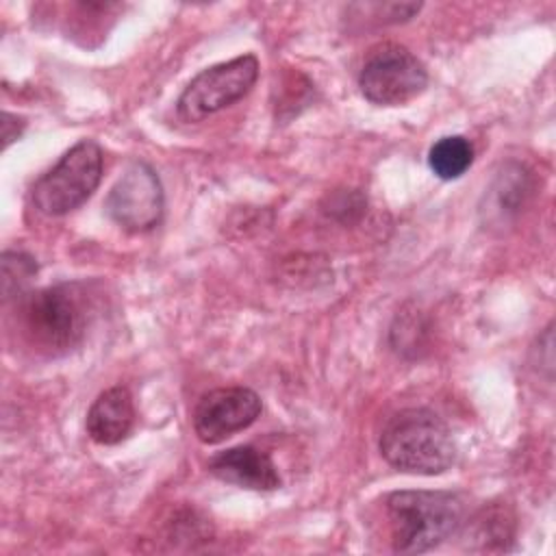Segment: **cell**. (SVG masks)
<instances>
[{
	"label": "cell",
	"mask_w": 556,
	"mask_h": 556,
	"mask_svg": "<svg viewBox=\"0 0 556 556\" xmlns=\"http://www.w3.org/2000/svg\"><path fill=\"white\" fill-rule=\"evenodd\" d=\"M378 445L382 458L404 473L437 476L456 463L452 430L430 408H404L391 415Z\"/></svg>",
	"instance_id": "cell-1"
},
{
	"label": "cell",
	"mask_w": 556,
	"mask_h": 556,
	"mask_svg": "<svg viewBox=\"0 0 556 556\" xmlns=\"http://www.w3.org/2000/svg\"><path fill=\"white\" fill-rule=\"evenodd\" d=\"M391 543L397 554L439 547L465 523V504L450 491H395L387 497Z\"/></svg>",
	"instance_id": "cell-2"
},
{
	"label": "cell",
	"mask_w": 556,
	"mask_h": 556,
	"mask_svg": "<svg viewBox=\"0 0 556 556\" xmlns=\"http://www.w3.org/2000/svg\"><path fill=\"white\" fill-rule=\"evenodd\" d=\"M20 319L28 341L56 356L74 350L87 330V306L76 285H54L26 293Z\"/></svg>",
	"instance_id": "cell-3"
},
{
	"label": "cell",
	"mask_w": 556,
	"mask_h": 556,
	"mask_svg": "<svg viewBox=\"0 0 556 556\" xmlns=\"http://www.w3.org/2000/svg\"><path fill=\"white\" fill-rule=\"evenodd\" d=\"M102 148L83 139L33 185V204L50 217H61L85 204L102 178Z\"/></svg>",
	"instance_id": "cell-4"
},
{
	"label": "cell",
	"mask_w": 556,
	"mask_h": 556,
	"mask_svg": "<svg viewBox=\"0 0 556 556\" xmlns=\"http://www.w3.org/2000/svg\"><path fill=\"white\" fill-rule=\"evenodd\" d=\"M361 93L378 106L406 104L428 87L424 63L400 43H382L369 52L358 74Z\"/></svg>",
	"instance_id": "cell-5"
},
{
	"label": "cell",
	"mask_w": 556,
	"mask_h": 556,
	"mask_svg": "<svg viewBox=\"0 0 556 556\" xmlns=\"http://www.w3.org/2000/svg\"><path fill=\"white\" fill-rule=\"evenodd\" d=\"M256 78L258 59L254 54H241L211 65L185 87L176 102V111L185 122H202L248 96Z\"/></svg>",
	"instance_id": "cell-6"
},
{
	"label": "cell",
	"mask_w": 556,
	"mask_h": 556,
	"mask_svg": "<svg viewBox=\"0 0 556 556\" xmlns=\"http://www.w3.org/2000/svg\"><path fill=\"white\" fill-rule=\"evenodd\" d=\"M104 208L128 232L152 230L163 219L165 208L163 185L156 172L143 161H132L111 187Z\"/></svg>",
	"instance_id": "cell-7"
},
{
	"label": "cell",
	"mask_w": 556,
	"mask_h": 556,
	"mask_svg": "<svg viewBox=\"0 0 556 556\" xmlns=\"http://www.w3.org/2000/svg\"><path fill=\"white\" fill-rule=\"evenodd\" d=\"M261 397L248 387H219L204 393L193 408V430L206 445L245 430L261 415Z\"/></svg>",
	"instance_id": "cell-8"
},
{
	"label": "cell",
	"mask_w": 556,
	"mask_h": 556,
	"mask_svg": "<svg viewBox=\"0 0 556 556\" xmlns=\"http://www.w3.org/2000/svg\"><path fill=\"white\" fill-rule=\"evenodd\" d=\"M208 471L222 482L250 491H276L280 486L271 456L254 445H237L215 454L208 460Z\"/></svg>",
	"instance_id": "cell-9"
},
{
	"label": "cell",
	"mask_w": 556,
	"mask_h": 556,
	"mask_svg": "<svg viewBox=\"0 0 556 556\" xmlns=\"http://www.w3.org/2000/svg\"><path fill=\"white\" fill-rule=\"evenodd\" d=\"M135 426V404L126 387H111L102 391L85 419L87 434L100 445H115L124 441Z\"/></svg>",
	"instance_id": "cell-10"
},
{
	"label": "cell",
	"mask_w": 556,
	"mask_h": 556,
	"mask_svg": "<svg viewBox=\"0 0 556 556\" xmlns=\"http://www.w3.org/2000/svg\"><path fill=\"white\" fill-rule=\"evenodd\" d=\"M465 523V543L469 549L506 552L515 536V517L504 506H484Z\"/></svg>",
	"instance_id": "cell-11"
},
{
	"label": "cell",
	"mask_w": 556,
	"mask_h": 556,
	"mask_svg": "<svg viewBox=\"0 0 556 556\" xmlns=\"http://www.w3.org/2000/svg\"><path fill=\"white\" fill-rule=\"evenodd\" d=\"M473 163V146L463 135H447L432 143L428 152V167L441 180L460 178Z\"/></svg>",
	"instance_id": "cell-12"
},
{
	"label": "cell",
	"mask_w": 556,
	"mask_h": 556,
	"mask_svg": "<svg viewBox=\"0 0 556 556\" xmlns=\"http://www.w3.org/2000/svg\"><path fill=\"white\" fill-rule=\"evenodd\" d=\"M0 265H2V295H4V300L22 298L30 278H35V274H37V263L33 261V256H28L24 252L7 250L2 254Z\"/></svg>",
	"instance_id": "cell-13"
},
{
	"label": "cell",
	"mask_w": 556,
	"mask_h": 556,
	"mask_svg": "<svg viewBox=\"0 0 556 556\" xmlns=\"http://www.w3.org/2000/svg\"><path fill=\"white\" fill-rule=\"evenodd\" d=\"M24 126H26V122H24L22 117H17V115L4 111V113H2V146L9 148V146L22 135Z\"/></svg>",
	"instance_id": "cell-14"
}]
</instances>
